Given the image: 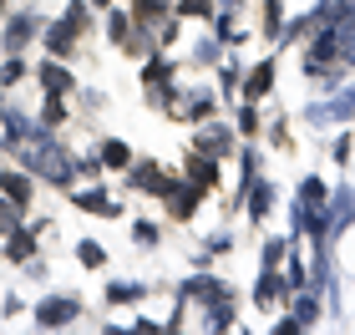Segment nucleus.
<instances>
[{"label":"nucleus","mask_w":355,"mask_h":335,"mask_svg":"<svg viewBox=\"0 0 355 335\" xmlns=\"http://www.w3.org/2000/svg\"><path fill=\"white\" fill-rule=\"evenodd\" d=\"M21 153H26V168H31V173H46L51 183H71L76 163H71V157L61 153V148H51L46 137H41V148H21Z\"/></svg>","instance_id":"obj_1"},{"label":"nucleus","mask_w":355,"mask_h":335,"mask_svg":"<svg viewBox=\"0 0 355 335\" xmlns=\"http://www.w3.org/2000/svg\"><path fill=\"white\" fill-rule=\"evenodd\" d=\"M76 315H82L76 300H41V305H36V325L41 330H61V325H71Z\"/></svg>","instance_id":"obj_2"},{"label":"nucleus","mask_w":355,"mask_h":335,"mask_svg":"<svg viewBox=\"0 0 355 335\" xmlns=\"http://www.w3.org/2000/svg\"><path fill=\"white\" fill-rule=\"evenodd\" d=\"M76 26H82V6H71V10H67V21H56L51 31H46V46L67 56V51H71V41H76Z\"/></svg>","instance_id":"obj_3"},{"label":"nucleus","mask_w":355,"mask_h":335,"mask_svg":"<svg viewBox=\"0 0 355 335\" xmlns=\"http://www.w3.org/2000/svg\"><path fill=\"white\" fill-rule=\"evenodd\" d=\"M163 198H173V214H178V218H188L193 209H198L203 188H198V183H163Z\"/></svg>","instance_id":"obj_4"},{"label":"nucleus","mask_w":355,"mask_h":335,"mask_svg":"<svg viewBox=\"0 0 355 335\" xmlns=\"http://www.w3.org/2000/svg\"><path fill=\"white\" fill-rule=\"evenodd\" d=\"M31 36H36V15H15V21L6 26V51L15 56V51H21V46L31 41Z\"/></svg>","instance_id":"obj_5"},{"label":"nucleus","mask_w":355,"mask_h":335,"mask_svg":"<svg viewBox=\"0 0 355 335\" xmlns=\"http://www.w3.org/2000/svg\"><path fill=\"white\" fill-rule=\"evenodd\" d=\"M76 209H92V214H107V218H117L122 214V203H112L102 188H82V194H76Z\"/></svg>","instance_id":"obj_6"},{"label":"nucleus","mask_w":355,"mask_h":335,"mask_svg":"<svg viewBox=\"0 0 355 335\" xmlns=\"http://www.w3.org/2000/svg\"><path fill=\"white\" fill-rule=\"evenodd\" d=\"M188 178L198 183V188H214V183H218V168L208 163V157H193V163H188Z\"/></svg>","instance_id":"obj_7"},{"label":"nucleus","mask_w":355,"mask_h":335,"mask_svg":"<svg viewBox=\"0 0 355 335\" xmlns=\"http://www.w3.org/2000/svg\"><path fill=\"white\" fill-rule=\"evenodd\" d=\"M0 188H6L10 203H26V198H31V178H21V173H6V178H0Z\"/></svg>","instance_id":"obj_8"},{"label":"nucleus","mask_w":355,"mask_h":335,"mask_svg":"<svg viewBox=\"0 0 355 335\" xmlns=\"http://www.w3.org/2000/svg\"><path fill=\"white\" fill-rule=\"evenodd\" d=\"M41 87H46V92H56V97H61V92L71 87V76H67V67H41Z\"/></svg>","instance_id":"obj_9"},{"label":"nucleus","mask_w":355,"mask_h":335,"mask_svg":"<svg viewBox=\"0 0 355 335\" xmlns=\"http://www.w3.org/2000/svg\"><path fill=\"white\" fill-rule=\"evenodd\" d=\"M132 183H137V188H157V194H163V183H168V178H163V173H157L153 163H137V168H132Z\"/></svg>","instance_id":"obj_10"},{"label":"nucleus","mask_w":355,"mask_h":335,"mask_svg":"<svg viewBox=\"0 0 355 335\" xmlns=\"http://www.w3.org/2000/svg\"><path fill=\"white\" fill-rule=\"evenodd\" d=\"M198 148H203V153H223V148H229V132H223V127H203V132H198Z\"/></svg>","instance_id":"obj_11"},{"label":"nucleus","mask_w":355,"mask_h":335,"mask_svg":"<svg viewBox=\"0 0 355 335\" xmlns=\"http://www.w3.org/2000/svg\"><path fill=\"white\" fill-rule=\"evenodd\" d=\"M102 163H107V168H127V163H132L127 142H102Z\"/></svg>","instance_id":"obj_12"},{"label":"nucleus","mask_w":355,"mask_h":335,"mask_svg":"<svg viewBox=\"0 0 355 335\" xmlns=\"http://www.w3.org/2000/svg\"><path fill=\"white\" fill-rule=\"evenodd\" d=\"M269 82H274V67H269V61H264V67H254V76H249V102H254V97H264Z\"/></svg>","instance_id":"obj_13"},{"label":"nucleus","mask_w":355,"mask_h":335,"mask_svg":"<svg viewBox=\"0 0 355 335\" xmlns=\"http://www.w3.org/2000/svg\"><path fill=\"white\" fill-rule=\"evenodd\" d=\"M269 203H274V188H269V183H259V188H254V203H249V214H254V218H264V214H269Z\"/></svg>","instance_id":"obj_14"},{"label":"nucleus","mask_w":355,"mask_h":335,"mask_svg":"<svg viewBox=\"0 0 355 335\" xmlns=\"http://www.w3.org/2000/svg\"><path fill=\"white\" fill-rule=\"evenodd\" d=\"M36 254V239H31L26 229H15V244H10V259H31Z\"/></svg>","instance_id":"obj_15"},{"label":"nucleus","mask_w":355,"mask_h":335,"mask_svg":"<svg viewBox=\"0 0 355 335\" xmlns=\"http://www.w3.org/2000/svg\"><path fill=\"white\" fill-rule=\"evenodd\" d=\"M107 31H112V41H127V36H132V31H137V26H132V21H127V15H122V10H112V21H107Z\"/></svg>","instance_id":"obj_16"},{"label":"nucleus","mask_w":355,"mask_h":335,"mask_svg":"<svg viewBox=\"0 0 355 335\" xmlns=\"http://www.w3.org/2000/svg\"><path fill=\"white\" fill-rule=\"evenodd\" d=\"M320 198H325V183H320V178H304V188H300V203H304V209H315Z\"/></svg>","instance_id":"obj_17"},{"label":"nucleus","mask_w":355,"mask_h":335,"mask_svg":"<svg viewBox=\"0 0 355 335\" xmlns=\"http://www.w3.org/2000/svg\"><path fill=\"white\" fill-rule=\"evenodd\" d=\"M168 76H173V67H168L163 56H153V61H148V87H163Z\"/></svg>","instance_id":"obj_18"},{"label":"nucleus","mask_w":355,"mask_h":335,"mask_svg":"<svg viewBox=\"0 0 355 335\" xmlns=\"http://www.w3.org/2000/svg\"><path fill=\"white\" fill-rule=\"evenodd\" d=\"M188 117L198 122V117H214V97H208V92H198V97L188 102Z\"/></svg>","instance_id":"obj_19"},{"label":"nucleus","mask_w":355,"mask_h":335,"mask_svg":"<svg viewBox=\"0 0 355 335\" xmlns=\"http://www.w3.org/2000/svg\"><path fill=\"white\" fill-rule=\"evenodd\" d=\"M137 295H142V284H112V290H107L112 305H122V300H137Z\"/></svg>","instance_id":"obj_20"},{"label":"nucleus","mask_w":355,"mask_h":335,"mask_svg":"<svg viewBox=\"0 0 355 335\" xmlns=\"http://www.w3.org/2000/svg\"><path fill=\"white\" fill-rule=\"evenodd\" d=\"M67 122V112H61V97L51 92V97H46V127H61Z\"/></svg>","instance_id":"obj_21"},{"label":"nucleus","mask_w":355,"mask_h":335,"mask_svg":"<svg viewBox=\"0 0 355 335\" xmlns=\"http://www.w3.org/2000/svg\"><path fill=\"white\" fill-rule=\"evenodd\" d=\"M76 259H82V264H102L107 254H102V244H76Z\"/></svg>","instance_id":"obj_22"},{"label":"nucleus","mask_w":355,"mask_h":335,"mask_svg":"<svg viewBox=\"0 0 355 335\" xmlns=\"http://www.w3.org/2000/svg\"><path fill=\"white\" fill-rule=\"evenodd\" d=\"M21 76H26V71H21V61H15V56L6 61V67H0V82H6V87H10V82H21Z\"/></svg>","instance_id":"obj_23"},{"label":"nucleus","mask_w":355,"mask_h":335,"mask_svg":"<svg viewBox=\"0 0 355 335\" xmlns=\"http://www.w3.org/2000/svg\"><path fill=\"white\" fill-rule=\"evenodd\" d=\"M264 21H269L274 36H279V0H264Z\"/></svg>","instance_id":"obj_24"},{"label":"nucleus","mask_w":355,"mask_h":335,"mask_svg":"<svg viewBox=\"0 0 355 335\" xmlns=\"http://www.w3.org/2000/svg\"><path fill=\"white\" fill-rule=\"evenodd\" d=\"M15 209H21V203H10V198L0 203V229H15Z\"/></svg>","instance_id":"obj_25"},{"label":"nucleus","mask_w":355,"mask_h":335,"mask_svg":"<svg viewBox=\"0 0 355 335\" xmlns=\"http://www.w3.org/2000/svg\"><path fill=\"white\" fill-rule=\"evenodd\" d=\"M132 234H137V244H157V223H137Z\"/></svg>","instance_id":"obj_26"},{"label":"nucleus","mask_w":355,"mask_h":335,"mask_svg":"<svg viewBox=\"0 0 355 335\" xmlns=\"http://www.w3.org/2000/svg\"><path fill=\"white\" fill-rule=\"evenodd\" d=\"M315 310H320L315 300H300V305H295V315H300V325H310V320H315Z\"/></svg>","instance_id":"obj_27"},{"label":"nucleus","mask_w":355,"mask_h":335,"mask_svg":"<svg viewBox=\"0 0 355 335\" xmlns=\"http://www.w3.org/2000/svg\"><path fill=\"white\" fill-rule=\"evenodd\" d=\"M239 127H244V132H254V127H259V117H254L249 102H244V112H239Z\"/></svg>","instance_id":"obj_28"},{"label":"nucleus","mask_w":355,"mask_h":335,"mask_svg":"<svg viewBox=\"0 0 355 335\" xmlns=\"http://www.w3.org/2000/svg\"><path fill=\"white\" fill-rule=\"evenodd\" d=\"M279 254H284V244H279V239H274V244H269V249H264V264H269V269H274V264H279Z\"/></svg>","instance_id":"obj_29"},{"label":"nucleus","mask_w":355,"mask_h":335,"mask_svg":"<svg viewBox=\"0 0 355 335\" xmlns=\"http://www.w3.org/2000/svg\"><path fill=\"white\" fill-rule=\"evenodd\" d=\"M183 10H188V15H208L214 6H208V0H183Z\"/></svg>","instance_id":"obj_30"},{"label":"nucleus","mask_w":355,"mask_h":335,"mask_svg":"<svg viewBox=\"0 0 355 335\" xmlns=\"http://www.w3.org/2000/svg\"><path fill=\"white\" fill-rule=\"evenodd\" d=\"M96 6H107V0H96Z\"/></svg>","instance_id":"obj_31"}]
</instances>
